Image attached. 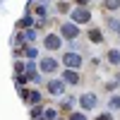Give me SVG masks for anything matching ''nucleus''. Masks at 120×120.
<instances>
[{
    "mask_svg": "<svg viewBox=\"0 0 120 120\" xmlns=\"http://www.w3.org/2000/svg\"><path fill=\"white\" fill-rule=\"evenodd\" d=\"M111 26L115 29V31H118V34H120V24H118V22H111Z\"/></svg>",
    "mask_w": 120,
    "mask_h": 120,
    "instance_id": "4468645a",
    "label": "nucleus"
},
{
    "mask_svg": "<svg viewBox=\"0 0 120 120\" xmlns=\"http://www.w3.org/2000/svg\"><path fill=\"white\" fill-rule=\"evenodd\" d=\"M65 63H67L70 67H79V65H82V55H77V53H67V55H65Z\"/></svg>",
    "mask_w": 120,
    "mask_h": 120,
    "instance_id": "7ed1b4c3",
    "label": "nucleus"
},
{
    "mask_svg": "<svg viewBox=\"0 0 120 120\" xmlns=\"http://www.w3.org/2000/svg\"><path fill=\"white\" fill-rule=\"evenodd\" d=\"M82 103H84V108H91V106L96 103V98H94V96H84V98H82Z\"/></svg>",
    "mask_w": 120,
    "mask_h": 120,
    "instance_id": "1a4fd4ad",
    "label": "nucleus"
},
{
    "mask_svg": "<svg viewBox=\"0 0 120 120\" xmlns=\"http://www.w3.org/2000/svg\"><path fill=\"white\" fill-rule=\"evenodd\" d=\"M96 120H113V113H103V115H98Z\"/></svg>",
    "mask_w": 120,
    "mask_h": 120,
    "instance_id": "f8f14e48",
    "label": "nucleus"
},
{
    "mask_svg": "<svg viewBox=\"0 0 120 120\" xmlns=\"http://www.w3.org/2000/svg\"><path fill=\"white\" fill-rule=\"evenodd\" d=\"M70 120H86V118H84V115H72Z\"/></svg>",
    "mask_w": 120,
    "mask_h": 120,
    "instance_id": "2eb2a0df",
    "label": "nucleus"
},
{
    "mask_svg": "<svg viewBox=\"0 0 120 120\" xmlns=\"http://www.w3.org/2000/svg\"><path fill=\"white\" fill-rule=\"evenodd\" d=\"M46 48L58 51V48H60V38H58V36H48V38H46Z\"/></svg>",
    "mask_w": 120,
    "mask_h": 120,
    "instance_id": "423d86ee",
    "label": "nucleus"
},
{
    "mask_svg": "<svg viewBox=\"0 0 120 120\" xmlns=\"http://www.w3.org/2000/svg\"><path fill=\"white\" fill-rule=\"evenodd\" d=\"M89 17H91L89 10H75L72 12V22L75 24H84V22H89Z\"/></svg>",
    "mask_w": 120,
    "mask_h": 120,
    "instance_id": "f257e3e1",
    "label": "nucleus"
},
{
    "mask_svg": "<svg viewBox=\"0 0 120 120\" xmlns=\"http://www.w3.org/2000/svg\"><path fill=\"white\" fill-rule=\"evenodd\" d=\"M60 34H63L65 38H75L79 34V29H77V24H65L63 29H60Z\"/></svg>",
    "mask_w": 120,
    "mask_h": 120,
    "instance_id": "f03ea898",
    "label": "nucleus"
},
{
    "mask_svg": "<svg viewBox=\"0 0 120 120\" xmlns=\"http://www.w3.org/2000/svg\"><path fill=\"white\" fill-rule=\"evenodd\" d=\"M53 67H55L53 60H46V63H43V70H53Z\"/></svg>",
    "mask_w": 120,
    "mask_h": 120,
    "instance_id": "9b49d317",
    "label": "nucleus"
},
{
    "mask_svg": "<svg viewBox=\"0 0 120 120\" xmlns=\"http://www.w3.org/2000/svg\"><path fill=\"white\" fill-rule=\"evenodd\" d=\"M48 89H51V91H53L55 96H60V91H63V84H55V82H51V84H48Z\"/></svg>",
    "mask_w": 120,
    "mask_h": 120,
    "instance_id": "6e6552de",
    "label": "nucleus"
},
{
    "mask_svg": "<svg viewBox=\"0 0 120 120\" xmlns=\"http://www.w3.org/2000/svg\"><path fill=\"white\" fill-rule=\"evenodd\" d=\"M75 3H77V5H86L89 0H75Z\"/></svg>",
    "mask_w": 120,
    "mask_h": 120,
    "instance_id": "dca6fc26",
    "label": "nucleus"
},
{
    "mask_svg": "<svg viewBox=\"0 0 120 120\" xmlns=\"http://www.w3.org/2000/svg\"><path fill=\"white\" fill-rule=\"evenodd\" d=\"M108 63L111 65H120V51H108Z\"/></svg>",
    "mask_w": 120,
    "mask_h": 120,
    "instance_id": "0eeeda50",
    "label": "nucleus"
},
{
    "mask_svg": "<svg viewBox=\"0 0 120 120\" xmlns=\"http://www.w3.org/2000/svg\"><path fill=\"white\" fill-rule=\"evenodd\" d=\"M65 79H67L70 84H79V82H82L79 72H75V70H67V72H65Z\"/></svg>",
    "mask_w": 120,
    "mask_h": 120,
    "instance_id": "39448f33",
    "label": "nucleus"
},
{
    "mask_svg": "<svg viewBox=\"0 0 120 120\" xmlns=\"http://www.w3.org/2000/svg\"><path fill=\"white\" fill-rule=\"evenodd\" d=\"M89 41H91V43H101L103 41V34H101V29H89Z\"/></svg>",
    "mask_w": 120,
    "mask_h": 120,
    "instance_id": "20e7f679",
    "label": "nucleus"
},
{
    "mask_svg": "<svg viewBox=\"0 0 120 120\" xmlns=\"http://www.w3.org/2000/svg\"><path fill=\"white\" fill-rule=\"evenodd\" d=\"M120 7V0H106V10H118Z\"/></svg>",
    "mask_w": 120,
    "mask_h": 120,
    "instance_id": "9d476101",
    "label": "nucleus"
},
{
    "mask_svg": "<svg viewBox=\"0 0 120 120\" xmlns=\"http://www.w3.org/2000/svg\"><path fill=\"white\" fill-rule=\"evenodd\" d=\"M111 106H113V108H120V98H118V96L111 98Z\"/></svg>",
    "mask_w": 120,
    "mask_h": 120,
    "instance_id": "ddd939ff",
    "label": "nucleus"
}]
</instances>
